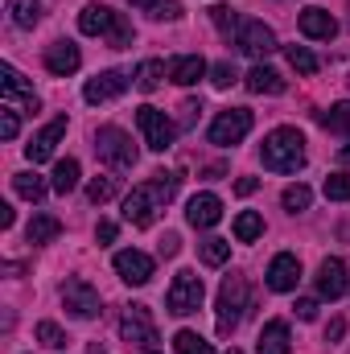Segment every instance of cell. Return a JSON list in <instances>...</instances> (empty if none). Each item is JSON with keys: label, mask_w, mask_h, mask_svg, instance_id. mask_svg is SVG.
Masks as SVG:
<instances>
[{"label": "cell", "mask_w": 350, "mask_h": 354, "mask_svg": "<svg viewBox=\"0 0 350 354\" xmlns=\"http://www.w3.org/2000/svg\"><path fill=\"white\" fill-rule=\"evenodd\" d=\"M33 334H37V342H42L46 351H66V342H71V338H66V330H62V326H54V322H37V330H33Z\"/></svg>", "instance_id": "32"}, {"label": "cell", "mask_w": 350, "mask_h": 354, "mask_svg": "<svg viewBox=\"0 0 350 354\" xmlns=\"http://www.w3.org/2000/svg\"><path fill=\"white\" fill-rule=\"evenodd\" d=\"M149 12H153L157 21H177V17H181V4H177V0H157Z\"/></svg>", "instance_id": "42"}, {"label": "cell", "mask_w": 350, "mask_h": 354, "mask_svg": "<svg viewBox=\"0 0 350 354\" xmlns=\"http://www.w3.org/2000/svg\"><path fill=\"white\" fill-rule=\"evenodd\" d=\"M58 235H62V223H58L54 214H33L29 227H25V239H29V243H54Z\"/></svg>", "instance_id": "24"}, {"label": "cell", "mask_w": 350, "mask_h": 354, "mask_svg": "<svg viewBox=\"0 0 350 354\" xmlns=\"http://www.w3.org/2000/svg\"><path fill=\"white\" fill-rule=\"evenodd\" d=\"M260 157L264 169H272V174H297L305 165V136L297 128H276L264 136Z\"/></svg>", "instance_id": "2"}, {"label": "cell", "mask_w": 350, "mask_h": 354, "mask_svg": "<svg viewBox=\"0 0 350 354\" xmlns=\"http://www.w3.org/2000/svg\"><path fill=\"white\" fill-rule=\"evenodd\" d=\"M256 354H288V326L284 322H268L260 330Z\"/></svg>", "instance_id": "23"}, {"label": "cell", "mask_w": 350, "mask_h": 354, "mask_svg": "<svg viewBox=\"0 0 350 354\" xmlns=\"http://www.w3.org/2000/svg\"><path fill=\"white\" fill-rule=\"evenodd\" d=\"M174 351H177V354H214V346H210L202 334H194V330H177Z\"/></svg>", "instance_id": "33"}, {"label": "cell", "mask_w": 350, "mask_h": 354, "mask_svg": "<svg viewBox=\"0 0 350 354\" xmlns=\"http://www.w3.org/2000/svg\"><path fill=\"white\" fill-rule=\"evenodd\" d=\"M177 185H181L177 174H153L149 181H140V185L124 198V218H128L132 227H153V218L174 202Z\"/></svg>", "instance_id": "1"}, {"label": "cell", "mask_w": 350, "mask_h": 354, "mask_svg": "<svg viewBox=\"0 0 350 354\" xmlns=\"http://www.w3.org/2000/svg\"><path fill=\"white\" fill-rule=\"evenodd\" d=\"M120 334H124V342H136V346L153 351V342H157V322H153V313H149L145 305H128L124 317H120Z\"/></svg>", "instance_id": "8"}, {"label": "cell", "mask_w": 350, "mask_h": 354, "mask_svg": "<svg viewBox=\"0 0 350 354\" xmlns=\"http://www.w3.org/2000/svg\"><path fill=\"white\" fill-rule=\"evenodd\" d=\"M342 292H347V264L338 256H330V260H322V268H317V297L338 301Z\"/></svg>", "instance_id": "18"}, {"label": "cell", "mask_w": 350, "mask_h": 354, "mask_svg": "<svg viewBox=\"0 0 350 354\" xmlns=\"http://www.w3.org/2000/svg\"><path fill=\"white\" fill-rule=\"evenodd\" d=\"M0 95H4V103L8 107H17V111H37V91L25 83V75L17 71V66H0Z\"/></svg>", "instance_id": "9"}, {"label": "cell", "mask_w": 350, "mask_h": 354, "mask_svg": "<svg viewBox=\"0 0 350 354\" xmlns=\"http://www.w3.org/2000/svg\"><path fill=\"white\" fill-rule=\"evenodd\" d=\"M260 235H264V218L256 210H243V214L235 218V239H239V243H256Z\"/></svg>", "instance_id": "30"}, {"label": "cell", "mask_w": 350, "mask_h": 354, "mask_svg": "<svg viewBox=\"0 0 350 354\" xmlns=\"http://www.w3.org/2000/svg\"><path fill=\"white\" fill-rule=\"evenodd\" d=\"M95 239H99V243H111V239H116V223H99V227H95Z\"/></svg>", "instance_id": "45"}, {"label": "cell", "mask_w": 350, "mask_h": 354, "mask_svg": "<svg viewBox=\"0 0 350 354\" xmlns=\"http://www.w3.org/2000/svg\"><path fill=\"white\" fill-rule=\"evenodd\" d=\"M284 54H288V62H293V71H297V75H317V58H313L305 46H288Z\"/></svg>", "instance_id": "36"}, {"label": "cell", "mask_w": 350, "mask_h": 354, "mask_svg": "<svg viewBox=\"0 0 350 354\" xmlns=\"http://www.w3.org/2000/svg\"><path fill=\"white\" fill-rule=\"evenodd\" d=\"M243 313H248V280L243 276H227L223 288H219V334L231 338Z\"/></svg>", "instance_id": "4"}, {"label": "cell", "mask_w": 350, "mask_h": 354, "mask_svg": "<svg viewBox=\"0 0 350 354\" xmlns=\"http://www.w3.org/2000/svg\"><path fill=\"white\" fill-rule=\"evenodd\" d=\"M111 264H116V272H120L124 284H149V280H153V256H145V252H136V248L116 252Z\"/></svg>", "instance_id": "12"}, {"label": "cell", "mask_w": 350, "mask_h": 354, "mask_svg": "<svg viewBox=\"0 0 350 354\" xmlns=\"http://www.w3.org/2000/svg\"><path fill=\"white\" fill-rule=\"evenodd\" d=\"M165 75H169V66H165V62H157V58H145V62L136 66V87L149 95V91L161 87V79H165Z\"/></svg>", "instance_id": "27"}, {"label": "cell", "mask_w": 350, "mask_h": 354, "mask_svg": "<svg viewBox=\"0 0 350 354\" xmlns=\"http://www.w3.org/2000/svg\"><path fill=\"white\" fill-rule=\"evenodd\" d=\"M227 354H243V351H227Z\"/></svg>", "instance_id": "52"}, {"label": "cell", "mask_w": 350, "mask_h": 354, "mask_svg": "<svg viewBox=\"0 0 350 354\" xmlns=\"http://www.w3.org/2000/svg\"><path fill=\"white\" fill-rule=\"evenodd\" d=\"M243 87L252 91V95H280V91H284V79H280L272 66L260 62V66H252V71L243 75Z\"/></svg>", "instance_id": "22"}, {"label": "cell", "mask_w": 350, "mask_h": 354, "mask_svg": "<svg viewBox=\"0 0 350 354\" xmlns=\"http://www.w3.org/2000/svg\"><path fill=\"white\" fill-rule=\"evenodd\" d=\"M293 309H297V317H301V322H313V317H317V301H313V297H301Z\"/></svg>", "instance_id": "43"}, {"label": "cell", "mask_w": 350, "mask_h": 354, "mask_svg": "<svg viewBox=\"0 0 350 354\" xmlns=\"http://www.w3.org/2000/svg\"><path fill=\"white\" fill-rule=\"evenodd\" d=\"M17 132H21L17 107H8V103H4V111H0V136H4V140H17Z\"/></svg>", "instance_id": "40"}, {"label": "cell", "mask_w": 350, "mask_h": 354, "mask_svg": "<svg viewBox=\"0 0 350 354\" xmlns=\"http://www.w3.org/2000/svg\"><path fill=\"white\" fill-rule=\"evenodd\" d=\"M185 218H190V227H198V231L214 227V223L223 218V202H219V194H194L190 206H185Z\"/></svg>", "instance_id": "17"}, {"label": "cell", "mask_w": 350, "mask_h": 354, "mask_svg": "<svg viewBox=\"0 0 350 354\" xmlns=\"http://www.w3.org/2000/svg\"><path fill=\"white\" fill-rule=\"evenodd\" d=\"M79 66H83V54H79L75 41H54V46H46V71H50V75L66 79V75H75Z\"/></svg>", "instance_id": "15"}, {"label": "cell", "mask_w": 350, "mask_h": 354, "mask_svg": "<svg viewBox=\"0 0 350 354\" xmlns=\"http://www.w3.org/2000/svg\"><path fill=\"white\" fill-rule=\"evenodd\" d=\"M107 46H111V50L132 46V25H128V17H124V12H116V25H111V33H107Z\"/></svg>", "instance_id": "39"}, {"label": "cell", "mask_w": 350, "mask_h": 354, "mask_svg": "<svg viewBox=\"0 0 350 354\" xmlns=\"http://www.w3.org/2000/svg\"><path fill=\"white\" fill-rule=\"evenodd\" d=\"M62 305H66L75 317H83V322H91V317L103 313V297L91 288L87 280H66V284H62Z\"/></svg>", "instance_id": "10"}, {"label": "cell", "mask_w": 350, "mask_h": 354, "mask_svg": "<svg viewBox=\"0 0 350 354\" xmlns=\"http://www.w3.org/2000/svg\"><path fill=\"white\" fill-rule=\"evenodd\" d=\"M95 153H99V161H107L111 169H132V165H136V145H132V136H128L124 128H116V124H103V128L95 132Z\"/></svg>", "instance_id": "3"}, {"label": "cell", "mask_w": 350, "mask_h": 354, "mask_svg": "<svg viewBox=\"0 0 350 354\" xmlns=\"http://www.w3.org/2000/svg\"><path fill=\"white\" fill-rule=\"evenodd\" d=\"M111 25H116V12H111L107 4H87V8L79 12V29H83L87 37H107Z\"/></svg>", "instance_id": "21"}, {"label": "cell", "mask_w": 350, "mask_h": 354, "mask_svg": "<svg viewBox=\"0 0 350 354\" xmlns=\"http://www.w3.org/2000/svg\"><path fill=\"white\" fill-rule=\"evenodd\" d=\"M198 256H202V264L219 268L231 260V243L227 239H206V243H198Z\"/></svg>", "instance_id": "34"}, {"label": "cell", "mask_w": 350, "mask_h": 354, "mask_svg": "<svg viewBox=\"0 0 350 354\" xmlns=\"http://www.w3.org/2000/svg\"><path fill=\"white\" fill-rule=\"evenodd\" d=\"M280 202H284V210L301 214V210H309V202H313V189H309V185H288Z\"/></svg>", "instance_id": "35"}, {"label": "cell", "mask_w": 350, "mask_h": 354, "mask_svg": "<svg viewBox=\"0 0 350 354\" xmlns=\"http://www.w3.org/2000/svg\"><path fill=\"white\" fill-rule=\"evenodd\" d=\"M132 4H136V8H153L157 0H132Z\"/></svg>", "instance_id": "50"}, {"label": "cell", "mask_w": 350, "mask_h": 354, "mask_svg": "<svg viewBox=\"0 0 350 354\" xmlns=\"http://www.w3.org/2000/svg\"><path fill=\"white\" fill-rule=\"evenodd\" d=\"M239 50L248 54V58H268L272 50H276V33L264 25V21H243V29H239Z\"/></svg>", "instance_id": "13"}, {"label": "cell", "mask_w": 350, "mask_h": 354, "mask_svg": "<svg viewBox=\"0 0 350 354\" xmlns=\"http://www.w3.org/2000/svg\"><path fill=\"white\" fill-rule=\"evenodd\" d=\"M58 194H71L75 185H79V161L75 157H66V161H58L54 165V181H50Z\"/></svg>", "instance_id": "31"}, {"label": "cell", "mask_w": 350, "mask_h": 354, "mask_svg": "<svg viewBox=\"0 0 350 354\" xmlns=\"http://www.w3.org/2000/svg\"><path fill=\"white\" fill-rule=\"evenodd\" d=\"M177 248H181V239H177L174 231H169V235L161 239V256H177Z\"/></svg>", "instance_id": "46"}, {"label": "cell", "mask_w": 350, "mask_h": 354, "mask_svg": "<svg viewBox=\"0 0 350 354\" xmlns=\"http://www.w3.org/2000/svg\"><path fill=\"white\" fill-rule=\"evenodd\" d=\"M111 198H116V177H95L87 185V202H95V206H103Z\"/></svg>", "instance_id": "37"}, {"label": "cell", "mask_w": 350, "mask_h": 354, "mask_svg": "<svg viewBox=\"0 0 350 354\" xmlns=\"http://www.w3.org/2000/svg\"><path fill=\"white\" fill-rule=\"evenodd\" d=\"M235 79H239V75H235V66H231V62H219V66H210V83H214V87H231Z\"/></svg>", "instance_id": "41"}, {"label": "cell", "mask_w": 350, "mask_h": 354, "mask_svg": "<svg viewBox=\"0 0 350 354\" xmlns=\"http://www.w3.org/2000/svg\"><path fill=\"white\" fill-rule=\"evenodd\" d=\"M124 91H128V75H124V71H103V75L87 79L83 99H87V103H107V99H116V95H124Z\"/></svg>", "instance_id": "14"}, {"label": "cell", "mask_w": 350, "mask_h": 354, "mask_svg": "<svg viewBox=\"0 0 350 354\" xmlns=\"http://www.w3.org/2000/svg\"><path fill=\"white\" fill-rule=\"evenodd\" d=\"M66 136V115H54L29 145H25V157L33 161V165H42V161H50L54 157V149H58V140Z\"/></svg>", "instance_id": "11"}, {"label": "cell", "mask_w": 350, "mask_h": 354, "mask_svg": "<svg viewBox=\"0 0 350 354\" xmlns=\"http://www.w3.org/2000/svg\"><path fill=\"white\" fill-rule=\"evenodd\" d=\"M297 280H301V260H297V256L280 252V256L268 264V288H272V292H293Z\"/></svg>", "instance_id": "16"}, {"label": "cell", "mask_w": 350, "mask_h": 354, "mask_svg": "<svg viewBox=\"0 0 350 354\" xmlns=\"http://www.w3.org/2000/svg\"><path fill=\"white\" fill-rule=\"evenodd\" d=\"M136 128H140V136H145V145H149L153 153H165L177 136L174 120H169L165 111H157V107H136Z\"/></svg>", "instance_id": "7"}, {"label": "cell", "mask_w": 350, "mask_h": 354, "mask_svg": "<svg viewBox=\"0 0 350 354\" xmlns=\"http://www.w3.org/2000/svg\"><path fill=\"white\" fill-rule=\"evenodd\" d=\"M12 189H17L25 202H42L50 185H46V177L42 174H29V169H25V174H12Z\"/></svg>", "instance_id": "26"}, {"label": "cell", "mask_w": 350, "mask_h": 354, "mask_svg": "<svg viewBox=\"0 0 350 354\" xmlns=\"http://www.w3.org/2000/svg\"><path fill=\"white\" fill-rule=\"evenodd\" d=\"M42 12H46V0H8V17L21 29H33L42 21Z\"/></svg>", "instance_id": "25"}, {"label": "cell", "mask_w": 350, "mask_h": 354, "mask_svg": "<svg viewBox=\"0 0 350 354\" xmlns=\"http://www.w3.org/2000/svg\"><path fill=\"white\" fill-rule=\"evenodd\" d=\"M342 334H347V322L338 317V322H330V330H326V342H338Z\"/></svg>", "instance_id": "47"}, {"label": "cell", "mask_w": 350, "mask_h": 354, "mask_svg": "<svg viewBox=\"0 0 350 354\" xmlns=\"http://www.w3.org/2000/svg\"><path fill=\"white\" fill-rule=\"evenodd\" d=\"M206 71H210V66H206L198 54H181V58L169 62V83H177V87H194V83L206 79Z\"/></svg>", "instance_id": "20"}, {"label": "cell", "mask_w": 350, "mask_h": 354, "mask_svg": "<svg viewBox=\"0 0 350 354\" xmlns=\"http://www.w3.org/2000/svg\"><path fill=\"white\" fill-rule=\"evenodd\" d=\"M297 25H301V33L313 37V41H334V33H338V21H334L326 8H305Z\"/></svg>", "instance_id": "19"}, {"label": "cell", "mask_w": 350, "mask_h": 354, "mask_svg": "<svg viewBox=\"0 0 350 354\" xmlns=\"http://www.w3.org/2000/svg\"><path fill=\"white\" fill-rule=\"evenodd\" d=\"M202 297H206L202 276H198V272H177L174 284H169V292H165V305H169V313L185 317V313H198V309H202Z\"/></svg>", "instance_id": "5"}, {"label": "cell", "mask_w": 350, "mask_h": 354, "mask_svg": "<svg viewBox=\"0 0 350 354\" xmlns=\"http://www.w3.org/2000/svg\"><path fill=\"white\" fill-rule=\"evenodd\" d=\"M256 189H260L256 177H239V181H235V194H239V198H248V194H256Z\"/></svg>", "instance_id": "44"}, {"label": "cell", "mask_w": 350, "mask_h": 354, "mask_svg": "<svg viewBox=\"0 0 350 354\" xmlns=\"http://www.w3.org/2000/svg\"><path fill=\"white\" fill-rule=\"evenodd\" d=\"M210 21H214V29L231 41V37H239V29H243V21H239V12L231 8V4H214L210 8Z\"/></svg>", "instance_id": "28"}, {"label": "cell", "mask_w": 350, "mask_h": 354, "mask_svg": "<svg viewBox=\"0 0 350 354\" xmlns=\"http://www.w3.org/2000/svg\"><path fill=\"white\" fill-rule=\"evenodd\" d=\"M347 12H350V8H347ZM347 29H350V17H347Z\"/></svg>", "instance_id": "51"}, {"label": "cell", "mask_w": 350, "mask_h": 354, "mask_svg": "<svg viewBox=\"0 0 350 354\" xmlns=\"http://www.w3.org/2000/svg\"><path fill=\"white\" fill-rule=\"evenodd\" d=\"M248 132H252V111H248V107H227V111H219V115H214V124H210L206 140H210V145H219V149H231V145H239Z\"/></svg>", "instance_id": "6"}, {"label": "cell", "mask_w": 350, "mask_h": 354, "mask_svg": "<svg viewBox=\"0 0 350 354\" xmlns=\"http://www.w3.org/2000/svg\"><path fill=\"white\" fill-rule=\"evenodd\" d=\"M317 124H322L326 132H342V136H350V103H334L330 111H317Z\"/></svg>", "instance_id": "29"}, {"label": "cell", "mask_w": 350, "mask_h": 354, "mask_svg": "<svg viewBox=\"0 0 350 354\" xmlns=\"http://www.w3.org/2000/svg\"><path fill=\"white\" fill-rule=\"evenodd\" d=\"M194 111H202V103H194V99H190V103L181 107V124H194Z\"/></svg>", "instance_id": "48"}, {"label": "cell", "mask_w": 350, "mask_h": 354, "mask_svg": "<svg viewBox=\"0 0 350 354\" xmlns=\"http://www.w3.org/2000/svg\"><path fill=\"white\" fill-rule=\"evenodd\" d=\"M322 189H326L330 202H350V174H330Z\"/></svg>", "instance_id": "38"}, {"label": "cell", "mask_w": 350, "mask_h": 354, "mask_svg": "<svg viewBox=\"0 0 350 354\" xmlns=\"http://www.w3.org/2000/svg\"><path fill=\"white\" fill-rule=\"evenodd\" d=\"M12 218H17V214H12V206H0V227H4V231L12 227Z\"/></svg>", "instance_id": "49"}]
</instances>
